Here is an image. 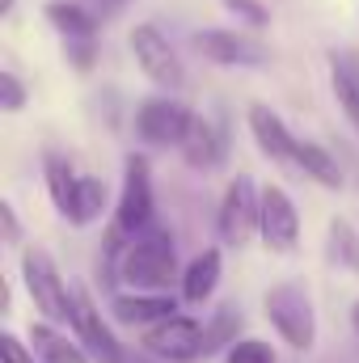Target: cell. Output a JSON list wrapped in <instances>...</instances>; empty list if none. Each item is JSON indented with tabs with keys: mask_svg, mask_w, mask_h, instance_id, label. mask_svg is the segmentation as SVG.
I'll return each instance as SVG.
<instances>
[{
	"mask_svg": "<svg viewBox=\"0 0 359 363\" xmlns=\"http://www.w3.org/2000/svg\"><path fill=\"white\" fill-rule=\"evenodd\" d=\"M224 363H275V351L258 338H245V342H233Z\"/></svg>",
	"mask_w": 359,
	"mask_h": 363,
	"instance_id": "25",
	"label": "cell"
},
{
	"mask_svg": "<svg viewBox=\"0 0 359 363\" xmlns=\"http://www.w3.org/2000/svg\"><path fill=\"white\" fill-rule=\"evenodd\" d=\"M0 359L4 363H34L38 355H34V347L26 351V347L17 342V334H4V338H0Z\"/></svg>",
	"mask_w": 359,
	"mask_h": 363,
	"instance_id": "27",
	"label": "cell"
},
{
	"mask_svg": "<svg viewBox=\"0 0 359 363\" xmlns=\"http://www.w3.org/2000/svg\"><path fill=\"white\" fill-rule=\"evenodd\" d=\"M292 165H300L309 178L321 182V186H330V190L343 186L338 161L330 157V148H321V144H313V140H296V144H292Z\"/></svg>",
	"mask_w": 359,
	"mask_h": 363,
	"instance_id": "17",
	"label": "cell"
},
{
	"mask_svg": "<svg viewBox=\"0 0 359 363\" xmlns=\"http://www.w3.org/2000/svg\"><path fill=\"white\" fill-rule=\"evenodd\" d=\"M93 4H97V13H114V9H123L127 0H93Z\"/></svg>",
	"mask_w": 359,
	"mask_h": 363,
	"instance_id": "30",
	"label": "cell"
},
{
	"mask_svg": "<svg viewBox=\"0 0 359 363\" xmlns=\"http://www.w3.org/2000/svg\"><path fill=\"white\" fill-rule=\"evenodd\" d=\"M228 13H237V21H245L250 30H263V26H270V9L263 4V0H220Z\"/></svg>",
	"mask_w": 359,
	"mask_h": 363,
	"instance_id": "24",
	"label": "cell"
},
{
	"mask_svg": "<svg viewBox=\"0 0 359 363\" xmlns=\"http://www.w3.org/2000/svg\"><path fill=\"white\" fill-rule=\"evenodd\" d=\"M330 81H334L338 110L347 114V123L359 131V68L347 55H330Z\"/></svg>",
	"mask_w": 359,
	"mask_h": 363,
	"instance_id": "18",
	"label": "cell"
},
{
	"mask_svg": "<svg viewBox=\"0 0 359 363\" xmlns=\"http://www.w3.org/2000/svg\"><path fill=\"white\" fill-rule=\"evenodd\" d=\"M194 47H199L203 60H211L220 68H258V64H267V47L250 34H237V30H199Z\"/></svg>",
	"mask_w": 359,
	"mask_h": 363,
	"instance_id": "10",
	"label": "cell"
},
{
	"mask_svg": "<svg viewBox=\"0 0 359 363\" xmlns=\"http://www.w3.org/2000/svg\"><path fill=\"white\" fill-rule=\"evenodd\" d=\"M26 106V89H21V81L13 77V72H0V110L4 114H17Z\"/></svg>",
	"mask_w": 359,
	"mask_h": 363,
	"instance_id": "26",
	"label": "cell"
},
{
	"mask_svg": "<svg viewBox=\"0 0 359 363\" xmlns=\"http://www.w3.org/2000/svg\"><path fill=\"white\" fill-rule=\"evenodd\" d=\"M72 330H77V338L89 351L93 363H123L127 359V351L118 347V338L101 321V313H97V304H93V296L85 287H72Z\"/></svg>",
	"mask_w": 359,
	"mask_h": 363,
	"instance_id": "9",
	"label": "cell"
},
{
	"mask_svg": "<svg viewBox=\"0 0 359 363\" xmlns=\"http://www.w3.org/2000/svg\"><path fill=\"white\" fill-rule=\"evenodd\" d=\"M326 250H330V262H334V267L359 274V233L347 224V220H330Z\"/></svg>",
	"mask_w": 359,
	"mask_h": 363,
	"instance_id": "22",
	"label": "cell"
},
{
	"mask_svg": "<svg viewBox=\"0 0 359 363\" xmlns=\"http://www.w3.org/2000/svg\"><path fill=\"white\" fill-rule=\"evenodd\" d=\"M0 224H4V241H9V245H17V241H21V224H17L13 203H0Z\"/></svg>",
	"mask_w": 359,
	"mask_h": 363,
	"instance_id": "29",
	"label": "cell"
},
{
	"mask_svg": "<svg viewBox=\"0 0 359 363\" xmlns=\"http://www.w3.org/2000/svg\"><path fill=\"white\" fill-rule=\"evenodd\" d=\"M157 216V207H153V182H148V161L144 157H127V165H123V194H118V207H114V224L123 228V233H144L148 224H157L153 220Z\"/></svg>",
	"mask_w": 359,
	"mask_h": 363,
	"instance_id": "6",
	"label": "cell"
},
{
	"mask_svg": "<svg viewBox=\"0 0 359 363\" xmlns=\"http://www.w3.org/2000/svg\"><path fill=\"white\" fill-rule=\"evenodd\" d=\"M351 325H355V334H359V304L351 308Z\"/></svg>",
	"mask_w": 359,
	"mask_h": 363,
	"instance_id": "32",
	"label": "cell"
},
{
	"mask_svg": "<svg viewBox=\"0 0 359 363\" xmlns=\"http://www.w3.org/2000/svg\"><path fill=\"white\" fill-rule=\"evenodd\" d=\"M267 321L279 330V338L292 351H313V342H317V317H313V300L304 296V287L279 283L275 291H267Z\"/></svg>",
	"mask_w": 359,
	"mask_h": 363,
	"instance_id": "3",
	"label": "cell"
},
{
	"mask_svg": "<svg viewBox=\"0 0 359 363\" xmlns=\"http://www.w3.org/2000/svg\"><path fill=\"white\" fill-rule=\"evenodd\" d=\"M216 283H220V250H203L182 271V300L186 304H203V300H211Z\"/></svg>",
	"mask_w": 359,
	"mask_h": 363,
	"instance_id": "16",
	"label": "cell"
},
{
	"mask_svg": "<svg viewBox=\"0 0 359 363\" xmlns=\"http://www.w3.org/2000/svg\"><path fill=\"white\" fill-rule=\"evenodd\" d=\"M30 347H34V355L43 363H93L81 342H68V334L55 330V321L51 325H34L30 330Z\"/></svg>",
	"mask_w": 359,
	"mask_h": 363,
	"instance_id": "15",
	"label": "cell"
},
{
	"mask_svg": "<svg viewBox=\"0 0 359 363\" xmlns=\"http://www.w3.org/2000/svg\"><path fill=\"white\" fill-rule=\"evenodd\" d=\"M250 131H254L258 148L267 152L270 161H292V144H296V135L283 127V118H279L270 106H250Z\"/></svg>",
	"mask_w": 359,
	"mask_h": 363,
	"instance_id": "14",
	"label": "cell"
},
{
	"mask_svg": "<svg viewBox=\"0 0 359 363\" xmlns=\"http://www.w3.org/2000/svg\"><path fill=\"white\" fill-rule=\"evenodd\" d=\"M237 330H241V313H237V304H224V308H216L211 325L203 330V355L228 351V347L237 342Z\"/></svg>",
	"mask_w": 359,
	"mask_h": 363,
	"instance_id": "23",
	"label": "cell"
},
{
	"mask_svg": "<svg viewBox=\"0 0 359 363\" xmlns=\"http://www.w3.org/2000/svg\"><path fill=\"white\" fill-rule=\"evenodd\" d=\"M144 351L165 363H194L203 355V330H199L194 317L174 313V317H165V321L144 330Z\"/></svg>",
	"mask_w": 359,
	"mask_h": 363,
	"instance_id": "7",
	"label": "cell"
},
{
	"mask_svg": "<svg viewBox=\"0 0 359 363\" xmlns=\"http://www.w3.org/2000/svg\"><path fill=\"white\" fill-rule=\"evenodd\" d=\"M47 21H51L64 38H93V34H97V13L72 4V0H51V4H47Z\"/></svg>",
	"mask_w": 359,
	"mask_h": 363,
	"instance_id": "19",
	"label": "cell"
},
{
	"mask_svg": "<svg viewBox=\"0 0 359 363\" xmlns=\"http://www.w3.org/2000/svg\"><path fill=\"white\" fill-rule=\"evenodd\" d=\"M267 250L275 254H292L300 245V216H296V203L287 199L283 186H267L263 190V224H258Z\"/></svg>",
	"mask_w": 359,
	"mask_h": 363,
	"instance_id": "11",
	"label": "cell"
},
{
	"mask_svg": "<svg viewBox=\"0 0 359 363\" xmlns=\"http://www.w3.org/2000/svg\"><path fill=\"white\" fill-rule=\"evenodd\" d=\"M43 174H47V194H51V203L60 207V216H68L72 190H77V178H81V174H72L68 157H60V152H47V157H43Z\"/></svg>",
	"mask_w": 359,
	"mask_h": 363,
	"instance_id": "21",
	"label": "cell"
},
{
	"mask_svg": "<svg viewBox=\"0 0 359 363\" xmlns=\"http://www.w3.org/2000/svg\"><path fill=\"white\" fill-rule=\"evenodd\" d=\"M21 279H26V291L34 300V308L55 321V325H72V287L60 279L55 262L43 254V250H26L21 254Z\"/></svg>",
	"mask_w": 359,
	"mask_h": 363,
	"instance_id": "2",
	"label": "cell"
},
{
	"mask_svg": "<svg viewBox=\"0 0 359 363\" xmlns=\"http://www.w3.org/2000/svg\"><path fill=\"white\" fill-rule=\"evenodd\" d=\"M4 13H13V0H4Z\"/></svg>",
	"mask_w": 359,
	"mask_h": 363,
	"instance_id": "33",
	"label": "cell"
},
{
	"mask_svg": "<svg viewBox=\"0 0 359 363\" xmlns=\"http://www.w3.org/2000/svg\"><path fill=\"white\" fill-rule=\"evenodd\" d=\"M123 283L140 287V291H165L178 279V245L174 233L161 224H148L144 233L131 237L127 254H123Z\"/></svg>",
	"mask_w": 359,
	"mask_h": 363,
	"instance_id": "1",
	"label": "cell"
},
{
	"mask_svg": "<svg viewBox=\"0 0 359 363\" xmlns=\"http://www.w3.org/2000/svg\"><path fill=\"white\" fill-rule=\"evenodd\" d=\"M101 207H106V182L85 174V178H77L72 207H68V216H64V220H72L77 228H85V224H93V220L101 216Z\"/></svg>",
	"mask_w": 359,
	"mask_h": 363,
	"instance_id": "20",
	"label": "cell"
},
{
	"mask_svg": "<svg viewBox=\"0 0 359 363\" xmlns=\"http://www.w3.org/2000/svg\"><path fill=\"white\" fill-rule=\"evenodd\" d=\"M68 43V60L85 72V68H93V38H64Z\"/></svg>",
	"mask_w": 359,
	"mask_h": 363,
	"instance_id": "28",
	"label": "cell"
},
{
	"mask_svg": "<svg viewBox=\"0 0 359 363\" xmlns=\"http://www.w3.org/2000/svg\"><path fill=\"white\" fill-rule=\"evenodd\" d=\"M110 313L123 321V325H157V321H165V317H174L178 313V300L174 296H165V291H131V296H114L110 300Z\"/></svg>",
	"mask_w": 359,
	"mask_h": 363,
	"instance_id": "13",
	"label": "cell"
},
{
	"mask_svg": "<svg viewBox=\"0 0 359 363\" xmlns=\"http://www.w3.org/2000/svg\"><path fill=\"white\" fill-rule=\"evenodd\" d=\"M190 123H194V114H190L182 101H174V97H148V101H140V110H136V131H140V140H144V144H157V148H170V144L182 148Z\"/></svg>",
	"mask_w": 359,
	"mask_h": 363,
	"instance_id": "8",
	"label": "cell"
},
{
	"mask_svg": "<svg viewBox=\"0 0 359 363\" xmlns=\"http://www.w3.org/2000/svg\"><path fill=\"white\" fill-rule=\"evenodd\" d=\"M123 363H165V359H157V355H153V359H148V355H127Z\"/></svg>",
	"mask_w": 359,
	"mask_h": 363,
	"instance_id": "31",
	"label": "cell"
},
{
	"mask_svg": "<svg viewBox=\"0 0 359 363\" xmlns=\"http://www.w3.org/2000/svg\"><path fill=\"white\" fill-rule=\"evenodd\" d=\"M258 224H263V194L254 190V178L250 174H241V178L224 190V199H220V216H216L220 241L233 245V250H241L258 233Z\"/></svg>",
	"mask_w": 359,
	"mask_h": 363,
	"instance_id": "4",
	"label": "cell"
},
{
	"mask_svg": "<svg viewBox=\"0 0 359 363\" xmlns=\"http://www.w3.org/2000/svg\"><path fill=\"white\" fill-rule=\"evenodd\" d=\"M182 157H186L190 169H216L228 157V131H224V123L207 118V114L203 118L194 114V123H190V131L182 140Z\"/></svg>",
	"mask_w": 359,
	"mask_h": 363,
	"instance_id": "12",
	"label": "cell"
},
{
	"mask_svg": "<svg viewBox=\"0 0 359 363\" xmlns=\"http://www.w3.org/2000/svg\"><path fill=\"white\" fill-rule=\"evenodd\" d=\"M127 47H131L140 72H144L153 85H161V89H182V85H186V68H182L178 51L170 47V38H165L157 26H136L131 38H127Z\"/></svg>",
	"mask_w": 359,
	"mask_h": 363,
	"instance_id": "5",
	"label": "cell"
}]
</instances>
